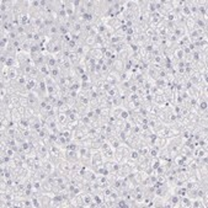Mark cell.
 I'll return each mask as SVG.
<instances>
[{"label":"cell","mask_w":208,"mask_h":208,"mask_svg":"<svg viewBox=\"0 0 208 208\" xmlns=\"http://www.w3.org/2000/svg\"><path fill=\"white\" fill-rule=\"evenodd\" d=\"M18 77H20V75H18V70L15 69V68H11L10 71H9V79L11 81H14V80H17Z\"/></svg>","instance_id":"d6986e66"},{"label":"cell","mask_w":208,"mask_h":208,"mask_svg":"<svg viewBox=\"0 0 208 208\" xmlns=\"http://www.w3.org/2000/svg\"><path fill=\"white\" fill-rule=\"evenodd\" d=\"M67 47H68V49H69L71 53H75V51L78 49L79 45H78L77 42H75V41H73V40H71L69 43H67Z\"/></svg>","instance_id":"603a6c76"},{"label":"cell","mask_w":208,"mask_h":208,"mask_svg":"<svg viewBox=\"0 0 208 208\" xmlns=\"http://www.w3.org/2000/svg\"><path fill=\"white\" fill-rule=\"evenodd\" d=\"M185 27L187 30V32L196 30V24H195V18L193 17H187L185 21Z\"/></svg>","instance_id":"8992f818"},{"label":"cell","mask_w":208,"mask_h":208,"mask_svg":"<svg viewBox=\"0 0 208 208\" xmlns=\"http://www.w3.org/2000/svg\"><path fill=\"white\" fill-rule=\"evenodd\" d=\"M120 118L123 120V121L130 120V112H129V110H127V108L124 107V108L122 110V112H121V115H120Z\"/></svg>","instance_id":"44dd1931"},{"label":"cell","mask_w":208,"mask_h":208,"mask_svg":"<svg viewBox=\"0 0 208 208\" xmlns=\"http://www.w3.org/2000/svg\"><path fill=\"white\" fill-rule=\"evenodd\" d=\"M81 3H83L81 0H71V5L74 6V9H75V10L81 6Z\"/></svg>","instance_id":"f1b7e54d"},{"label":"cell","mask_w":208,"mask_h":208,"mask_svg":"<svg viewBox=\"0 0 208 208\" xmlns=\"http://www.w3.org/2000/svg\"><path fill=\"white\" fill-rule=\"evenodd\" d=\"M173 55H174V59H175L176 62L183 61V58H185V53H183L182 48H180V47H176V48L174 49V52H173Z\"/></svg>","instance_id":"7a4b0ae2"},{"label":"cell","mask_w":208,"mask_h":208,"mask_svg":"<svg viewBox=\"0 0 208 208\" xmlns=\"http://www.w3.org/2000/svg\"><path fill=\"white\" fill-rule=\"evenodd\" d=\"M112 70H115V71H117L120 74L122 71H124V62L121 61V59H116L115 64H113V67H112Z\"/></svg>","instance_id":"52a82bcc"},{"label":"cell","mask_w":208,"mask_h":208,"mask_svg":"<svg viewBox=\"0 0 208 208\" xmlns=\"http://www.w3.org/2000/svg\"><path fill=\"white\" fill-rule=\"evenodd\" d=\"M139 153H138V150L136 149V148H130V150H129V154H128V158L130 159V160H134V161H137L138 160V158H139Z\"/></svg>","instance_id":"e0dca14e"},{"label":"cell","mask_w":208,"mask_h":208,"mask_svg":"<svg viewBox=\"0 0 208 208\" xmlns=\"http://www.w3.org/2000/svg\"><path fill=\"white\" fill-rule=\"evenodd\" d=\"M18 128H20L21 130H27V129H30V121H28V118H22L21 120V122L18 123Z\"/></svg>","instance_id":"ac0fdd59"},{"label":"cell","mask_w":208,"mask_h":208,"mask_svg":"<svg viewBox=\"0 0 208 208\" xmlns=\"http://www.w3.org/2000/svg\"><path fill=\"white\" fill-rule=\"evenodd\" d=\"M191 208H204V204H203L202 198H200V197L192 198L191 200Z\"/></svg>","instance_id":"7c38bea8"},{"label":"cell","mask_w":208,"mask_h":208,"mask_svg":"<svg viewBox=\"0 0 208 208\" xmlns=\"http://www.w3.org/2000/svg\"><path fill=\"white\" fill-rule=\"evenodd\" d=\"M46 64L49 67V68H54V67H58V63L55 61V57L51 53H47L46 55Z\"/></svg>","instance_id":"277c9868"},{"label":"cell","mask_w":208,"mask_h":208,"mask_svg":"<svg viewBox=\"0 0 208 208\" xmlns=\"http://www.w3.org/2000/svg\"><path fill=\"white\" fill-rule=\"evenodd\" d=\"M81 197H83V201H84V206H83V208H87V206L92 202V195H90V193H85V192H81Z\"/></svg>","instance_id":"5bb4252c"},{"label":"cell","mask_w":208,"mask_h":208,"mask_svg":"<svg viewBox=\"0 0 208 208\" xmlns=\"http://www.w3.org/2000/svg\"><path fill=\"white\" fill-rule=\"evenodd\" d=\"M38 70H40L41 77H47V75H51V68H49L47 64L40 65V67H38Z\"/></svg>","instance_id":"9a60e30c"},{"label":"cell","mask_w":208,"mask_h":208,"mask_svg":"<svg viewBox=\"0 0 208 208\" xmlns=\"http://www.w3.org/2000/svg\"><path fill=\"white\" fill-rule=\"evenodd\" d=\"M43 80L47 85H55L57 84V80L52 77V75H47V77H43Z\"/></svg>","instance_id":"cb8c5ba5"},{"label":"cell","mask_w":208,"mask_h":208,"mask_svg":"<svg viewBox=\"0 0 208 208\" xmlns=\"http://www.w3.org/2000/svg\"><path fill=\"white\" fill-rule=\"evenodd\" d=\"M57 121H58V123H68V115L67 113L58 112V115H57Z\"/></svg>","instance_id":"ffe728a7"},{"label":"cell","mask_w":208,"mask_h":208,"mask_svg":"<svg viewBox=\"0 0 208 208\" xmlns=\"http://www.w3.org/2000/svg\"><path fill=\"white\" fill-rule=\"evenodd\" d=\"M24 117L20 115V112H18V110L17 108H12L11 110V121L12 122H15V123H20L21 122V120H22Z\"/></svg>","instance_id":"5b68a950"},{"label":"cell","mask_w":208,"mask_h":208,"mask_svg":"<svg viewBox=\"0 0 208 208\" xmlns=\"http://www.w3.org/2000/svg\"><path fill=\"white\" fill-rule=\"evenodd\" d=\"M111 87H112V85H111V84H107V83H105V85H104V87H102V89H104L105 91H108Z\"/></svg>","instance_id":"d6a6232c"},{"label":"cell","mask_w":208,"mask_h":208,"mask_svg":"<svg viewBox=\"0 0 208 208\" xmlns=\"http://www.w3.org/2000/svg\"><path fill=\"white\" fill-rule=\"evenodd\" d=\"M180 200H181V197L176 193L170 195V197H169V201L173 203V208H180Z\"/></svg>","instance_id":"9c48e42d"},{"label":"cell","mask_w":208,"mask_h":208,"mask_svg":"<svg viewBox=\"0 0 208 208\" xmlns=\"http://www.w3.org/2000/svg\"><path fill=\"white\" fill-rule=\"evenodd\" d=\"M117 206H118V208H128V204H127V201L123 198V197H120L117 201Z\"/></svg>","instance_id":"484cf974"},{"label":"cell","mask_w":208,"mask_h":208,"mask_svg":"<svg viewBox=\"0 0 208 208\" xmlns=\"http://www.w3.org/2000/svg\"><path fill=\"white\" fill-rule=\"evenodd\" d=\"M47 36H49L51 38H53V37H57V36H59V28H58V25H53L51 27L47 28V32H46Z\"/></svg>","instance_id":"6da1fadb"},{"label":"cell","mask_w":208,"mask_h":208,"mask_svg":"<svg viewBox=\"0 0 208 208\" xmlns=\"http://www.w3.org/2000/svg\"><path fill=\"white\" fill-rule=\"evenodd\" d=\"M8 37L10 38V41H15V40H17V38H18V36H17V33H16V31H15V30L10 31V32L8 33Z\"/></svg>","instance_id":"4316f807"},{"label":"cell","mask_w":208,"mask_h":208,"mask_svg":"<svg viewBox=\"0 0 208 208\" xmlns=\"http://www.w3.org/2000/svg\"><path fill=\"white\" fill-rule=\"evenodd\" d=\"M180 208H191V198H188L187 196L181 197V200H180Z\"/></svg>","instance_id":"4fadbf2b"},{"label":"cell","mask_w":208,"mask_h":208,"mask_svg":"<svg viewBox=\"0 0 208 208\" xmlns=\"http://www.w3.org/2000/svg\"><path fill=\"white\" fill-rule=\"evenodd\" d=\"M62 73H63V70L61 69V67H54V68H51V75H52V77H53L55 80L61 77Z\"/></svg>","instance_id":"2e32d148"},{"label":"cell","mask_w":208,"mask_h":208,"mask_svg":"<svg viewBox=\"0 0 208 208\" xmlns=\"http://www.w3.org/2000/svg\"><path fill=\"white\" fill-rule=\"evenodd\" d=\"M49 207H52V208L57 207V208H58V207H59V203L57 202V201H55L54 198H52V200H51V202H49Z\"/></svg>","instance_id":"4dcf8cb0"},{"label":"cell","mask_w":208,"mask_h":208,"mask_svg":"<svg viewBox=\"0 0 208 208\" xmlns=\"http://www.w3.org/2000/svg\"><path fill=\"white\" fill-rule=\"evenodd\" d=\"M208 108V100L206 99H202V97H198V106H197V110L200 112H204L207 111Z\"/></svg>","instance_id":"8fae6325"},{"label":"cell","mask_w":208,"mask_h":208,"mask_svg":"<svg viewBox=\"0 0 208 208\" xmlns=\"http://www.w3.org/2000/svg\"><path fill=\"white\" fill-rule=\"evenodd\" d=\"M108 142H110V144H111V147H112L113 149H117V148L121 147V144H122V140H121L117 136L110 137V138H108Z\"/></svg>","instance_id":"30bf717a"},{"label":"cell","mask_w":208,"mask_h":208,"mask_svg":"<svg viewBox=\"0 0 208 208\" xmlns=\"http://www.w3.org/2000/svg\"><path fill=\"white\" fill-rule=\"evenodd\" d=\"M84 45H86V46H89V47H94V45H95V37H91V36H87L86 38H85V42H84Z\"/></svg>","instance_id":"d4e9b609"},{"label":"cell","mask_w":208,"mask_h":208,"mask_svg":"<svg viewBox=\"0 0 208 208\" xmlns=\"http://www.w3.org/2000/svg\"><path fill=\"white\" fill-rule=\"evenodd\" d=\"M207 154H208V150H207V149H203V148L198 147V148H196V149L193 150L192 157L196 158V159H200V158H202L203 155H207Z\"/></svg>","instance_id":"ba28073f"},{"label":"cell","mask_w":208,"mask_h":208,"mask_svg":"<svg viewBox=\"0 0 208 208\" xmlns=\"http://www.w3.org/2000/svg\"><path fill=\"white\" fill-rule=\"evenodd\" d=\"M133 35H134L133 28H132V27H128L127 31H126V36H133Z\"/></svg>","instance_id":"1f68e13d"},{"label":"cell","mask_w":208,"mask_h":208,"mask_svg":"<svg viewBox=\"0 0 208 208\" xmlns=\"http://www.w3.org/2000/svg\"><path fill=\"white\" fill-rule=\"evenodd\" d=\"M20 106H22V107L30 106V104H28V97H21V96H20Z\"/></svg>","instance_id":"83f0119b"},{"label":"cell","mask_w":208,"mask_h":208,"mask_svg":"<svg viewBox=\"0 0 208 208\" xmlns=\"http://www.w3.org/2000/svg\"><path fill=\"white\" fill-rule=\"evenodd\" d=\"M40 200H41V207H43V208H49V202H51L52 197H49V196L46 195L45 192H41Z\"/></svg>","instance_id":"3957f363"},{"label":"cell","mask_w":208,"mask_h":208,"mask_svg":"<svg viewBox=\"0 0 208 208\" xmlns=\"http://www.w3.org/2000/svg\"><path fill=\"white\" fill-rule=\"evenodd\" d=\"M158 181L161 182V183H166V175H165V174L158 175Z\"/></svg>","instance_id":"f546056e"},{"label":"cell","mask_w":208,"mask_h":208,"mask_svg":"<svg viewBox=\"0 0 208 208\" xmlns=\"http://www.w3.org/2000/svg\"><path fill=\"white\" fill-rule=\"evenodd\" d=\"M157 9H155V4H154V0H148V5H147V12L149 14H153L155 12Z\"/></svg>","instance_id":"7402d4cb"}]
</instances>
